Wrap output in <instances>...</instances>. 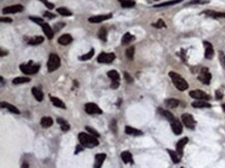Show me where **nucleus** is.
I'll list each match as a JSON object with an SVG mask.
<instances>
[{
	"mask_svg": "<svg viewBox=\"0 0 225 168\" xmlns=\"http://www.w3.org/2000/svg\"><path fill=\"white\" fill-rule=\"evenodd\" d=\"M216 95H217V99H218V100H220L222 97H223V95H222V92H220L219 90H217V92H216Z\"/></svg>",
	"mask_w": 225,
	"mask_h": 168,
	"instance_id": "obj_52",
	"label": "nucleus"
},
{
	"mask_svg": "<svg viewBox=\"0 0 225 168\" xmlns=\"http://www.w3.org/2000/svg\"><path fill=\"white\" fill-rule=\"evenodd\" d=\"M20 70L25 75H33L36 74L39 70V64H34L32 61H29L28 64H23L20 65Z\"/></svg>",
	"mask_w": 225,
	"mask_h": 168,
	"instance_id": "obj_3",
	"label": "nucleus"
},
{
	"mask_svg": "<svg viewBox=\"0 0 225 168\" xmlns=\"http://www.w3.org/2000/svg\"><path fill=\"white\" fill-rule=\"evenodd\" d=\"M189 95L191 98L196 99V100H205V101L210 100V95H207V92H205L203 90H200V89L192 90V92H190Z\"/></svg>",
	"mask_w": 225,
	"mask_h": 168,
	"instance_id": "obj_8",
	"label": "nucleus"
},
{
	"mask_svg": "<svg viewBox=\"0 0 225 168\" xmlns=\"http://www.w3.org/2000/svg\"><path fill=\"white\" fill-rule=\"evenodd\" d=\"M219 60L221 65L225 69V54L223 51H219Z\"/></svg>",
	"mask_w": 225,
	"mask_h": 168,
	"instance_id": "obj_40",
	"label": "nucleus"
},
{
	"mask_svg": "<svg viewBox=\"0 0 225 168\" xmlns=\"http://www.w3.org/2000/svg\"><path fill=\"white\" fill-rule=\"evenodd\" d=\"M133 39H134V36H132V33L127 32V33L123 34V36L121 37V44H123V45H128V44L131 43Z\"/></svg>",
	"mask_w": 225,
	"mask_h": 168,
	"instance_id": "obj_27",
	"label": "nucleus"
},
{
	"mask_svg": "<svg viewBox=\"0 0 225 168\" xmlns=\"http://www.w3.org/2000/svg\"><path fill=\"white\" fill-rule=\"evenodd\" d=\"M64 23H57V24H56V25H54V31L56 32V31H58V30H59V29H61V28L62 27H64Z\"/></svg>",
	"mask_w": 225,
	"mask_h": 168,
	"instance_id": "obj_48",
	"label": "nucleus"
},
{
	"mask_svg": "<svg viewBox=\"0 0 225 168\" xmlns=\"http://www.w3.org/2000/svg\"><path fill=\"white\" fill-rule=\"evenodd\" d=\"M222 109H223V110L225 111V104H223V105H222Z\"/></svg>",
	"mask_w": 225,
	"mask_h": 168,
	"instance_id": "obj_56",
	"label": "nucleus"
},
{
	"mask_svg": "<svg viewBox=\"0 0 225 168\" xmlns=\"http://www.w3.org/2000/svg\"><path fill=\"white\" fill-rule=\"evenodd\" d=\"M44 42V37L43 36H33L28 41V44L32 46H36V45H39Z\"/></svg>",
	"mask_w": 225,
	"mask_h": 168,
	"instance_id": "obj_30",
	"label": "nucleus"
},
{
	"mask_svg": "<svg viewBox=\"0 0 225 168\" xmlns=\"http://www.w3.org/2000/svg\"><path fill=\"white\" fill-rule=\"evenodd\" d=\"M171 129H172L173 133L175 135H180V133L183 132V126L182 123L179 120H174L173 121H171Z\"/></svg>",
	"mask_w": 225,
	"mask_h": 168,
	"instance_id": "obj_15",
	"label": "nucleus"
},
{
	"mask_svg": "<svg viewBox=\"0 0 225 168\" xmlns=\"http://www.w3.org/2000/svg\"><path fill=\"white\" fill-rule=\"evenodd\" d=\"M6 54H8V52H6V51L4 52V50H1V57H2V56H4V55H6Z\"/></svg>",
	"mask_w": 225,
	"mask_h": 168,
	"instance_id": "obj_55",
	"label": "nucleus"
},
{
	"mask_svg": "<svg viewBox=\"0 0 225 168\" xmlns=\"http://www.w3.org/2000/svg\"><path fill=\"white\" fill-rule=\"evenodd\" d=\"M169 76L171 78V80H172L173 84H174V86L179 90H180V92H184V90H186L187 88H188V86H189L188 83H187V81L185 80L180 75L175 73V72H170Z\"/></svg>",
	"mask_w": 225,
	"mask_h": 168,
	"instance_id": "obj_2",
	"label": "nucleus"
},
{
	"mask_svg": "<svg viewBox=\"0 0 225 168\" xmlns=\"http://www.w3.org/2000/svg\"><path fill=\"white\" fill-rule=\"evenodd\" d=\"M208 3V0H192L189 3H187V5H191V4H205Z\"/></svg>",
	"mask_w": 225,
	"mask_h": 168,
	"instance_id": "obj_41",
	"label": "nucleus"
},
{
	"mask_svg": "<svg viewBox=\"0 0 225 168\" xmlns=\"http://www.w3.org/2000/svg\"><path fill=\"white\" fill-rule=\"evenodd\" d=\"M32 95H34V98L36 99V101H39V102H42V101H43L44 95H43V92H42L41 90L39 89V88H36V87H33V88H32Z\"/></svg>",
	"mask_w": 225,
	"mask_h": 168,
	"instance_id": "obj_31",
	"label": "nucleus"
},
{
	"mask_svg": "<svg viewBox=\"0 0 225 168\" xmlns=\"http://www.w3.org/2000/svg\"><path fill=\"white\" fill-rule=\"evenodd\" d=\"M42 28H43V31L47 36V37H48L49 39H52L53 36H54V30L51 28L50 25L47 24V23H43V24H42Z\"/></svg>",
	"mask_w": 225,
	"mask_h": 168,
	"instance_id": "obj_16",
	"label": "nucleus"
},
{
	"mask_svg": "<svg viewBox=\"0 0 225 168\" xmlns=\"http://www.w3.org/2000/svg\"><path fill=\"white\" fill-rule=\"evenodd\" d=\"M80 144L84 148H95V146L99 145V141H98L97 137L90 135L89 133H84L81 132L78 136Z\"/></svg>",
	"mask_w": 225,
	"mask_h": 168,
	"instance_id": "obj_1",
	"label": "nucleus"
},
{
	"mask_svg": "<svg viewBox=\"0 0 225 168\" xmlns=\"http://www.w3.org/2000/svg\"><path fill=\"white\" fill-rule=\"evenodd\" d=\"M72 41H73V37L70 36L69 33L63 34V36H59V39H58V43L63 46H67V45H69V44H71Z\"/></svg>",
	"mask_w": 225,
	"mask_h": 168,
	"instance_id": "obj_18",
	"label": "nucleus"
},
{
	"mask_svg": "<svg viewBox=\"0 0 225 168\" xmlns=\"http://www.w3.org/2000/svg\"><path fill=\"white\" fill-rule=\"evenodd\" d=\"M112 17L111 14H108V15H99V16H93V17H90L88 19L90 23H101L103 21H106Z\"/></svg>",
	"mask_w": 225,
	"mask_h": 168,
	"instance_id": "obj_13",
	"label": "nucleus"
},
{
	"mask_svg": "<svg viewBox=\"0 0 225 168\" xmlns=\"http://www.w3.org/2000/svg\"><path fill=\"white\" fill-rule=\"evenodd\" d=\"M167 151H168V154H169V156H170L171 160L173 161V163H175V164H177V163H180V157L179 156V154H177V151H171V149H167Z\"/></svg>",
	"mask_w": 225,
	"mask_h": 168,
	"instance_id": "obj_29",
	"label": "nucleus"
},
{
	"mask_svg": "<svg viewBox=\"0 0 225 168\" xmlns=\"http://www.w3.org/2000/svg\"><path fill=\"white\" fill-rule=\"evenodd\" d=\"M106 154H97L95 157V165L93 168H101L104 163V161L106 160Z\"/></svg>",
	"mask_w": 225,
	"mask_h": 168,
	"instance_id": "obj_14",
	"label": "nucleus"
},
{
	"mask_svg": "<svg viewBox=\"0 0 225 168\" xmlns=\"http://www.w3.org/2000/svg\"><path fill=\"white\" fill-rule=\"evenodd\" d=\"M83 151V148L78 145V146H77V148H76V151H75V154H78L79 151Z\"/></svg>",
	"mask_w": 225,
	"mask_h": 168,
	"instance_id": "obj_53",
	"label": "nucleus"
},
{
	"mask_svg": "<svg viewBox=\"0 0 225 168\" xmlns=\"http://www.w3.org/2000/svg\"><path fill=\"white\" fill-rule=\"evenodd\" d=\"M118 86H119V81H112L111 88H113V89H116Z\"/></svg>",
	"mask_w": 225,
	"mask_h": 168,
	"instance_id": "obj_50",
	"label": "nucleus"
},
{
	"mask_svg": "<svg viewBox=\"0 0 225 168\" xmlns=\"http://www.w3.org/2000/svg\"><path fill=\"white\" fill-rule=\"evenodd\" d=\"M115 59V54L114 53H101L98 56V61L100 64H110Z\"/></svg>",
	"mask_w": 225,
	"mask_h": 168,
	"instance_id": "obj_7",
	"label": "nucleus"
},
{
	"mask_svg": "<svg viewBox=\"0 0 225 168\" xmlns=\"http://www.w3.org/2000/svg\"><path fill=\"white\" fill-rule=\"evenodd\" d=\"M0 21H1V22H5V23H11L13 20H11V19H9V18H4V17H1V18H0Z\"/></svg>",
	"mask_w": 225,
	"mask_h": 168,
	"instance_id": "obj_51",
	"label": "nucleus"
},
{
	"mask_svg": "<svg viewBox=\"0 0 225 168\" xmlns=\"http://www.w3.org/2000/svg\"><path fill=\"white\" fill-rule=\"evenodd\" d=\"M205 15L208 16L211 18H224L225 19V13H219V11H203Z\"/></svg>",
	"mask_w": 225,
	"mask_h": 168,
	"instance_id": "obj_20",
	"label": "nucleus"
},
{
	"mask_svg": "<svg viewBox=\"0 0 225 168\" xmlns=\"http://www.w3.org/2000/svg\"><path fill=\"white\" fill-rule=\"evenodd\" d=\"M182 120L184 123V125L186 126L189 129H194L196 126V121L194 120V117L189 113H184L182 115Z\"/></svg>",
	"mask_w": 225,
	"mask_h": 168,
	"instance_id": "obj_6",
	"label": "nucleus"
},
{
	"mask_svg": "<svg viewBox=\"0 0 225 168\" xmlns=\"http://www.w3.org/2000/svg\"><path fill=\"white\" fill-rule=\"evenodd\" d=\"M57 123H59L60 129H61L63 132H65V131H69L70 130V125H69V123H67V120H62V118H57Z\"/></svg>",
	"mask_w": 225,
	"mask_h": 168,
	"instance_id": "obj_32",
	"label": "nucleus"
},
{
	"mask_svg": "<svg viewBox=\"0 0 225 168\" xmlns=\"http://www.w3.org/2000/svg\"><path fill=\"white\" fill-rule=\"evenodd\" d=\"M93 54H95V50H93V49H91V50H90L88 53H86V54H84V55H82V56H79L78 59H79V60H81V61L89 60V59H91V57L93 56Z\"/></svg>",
	"mask_w": 225,
	"mask_h": 168,
	"instance_id": "obj_36",
	"label": "nucleus"
},
{
	"mask_svg": "<svg viewBox=\"0 0 225 168\" xmlns=\"http://www.w3.org/2000/svg\"><path fill=\"white\" fill-rule=\"evenodd\" d=\"M188 141H189V139L187 138V137H184V138L179 140V142L177 143V153L179 154L180 157H182L183 154H184V148H185V146L187 145Z\"/></svg>",
	"mask_w": 225,
	"mask_h": 168,
	"instance_id": "obj_11",
	"label": "nucleus"
},
{
	"mask_svg": "<svg viewBox=\"0 0 225 168\" xmlns=\"http://www.w3.org/2000/svg\"><path fill=\"white\" fill-rule=\"evenodd\" d=\"M24 11V8L21 4H15V5H11V6H6V8H3V13L4 14H16V13H21V11Z\"/></svg>",
	"mask_w": 225,
	"mask_h": 168,
	"instance_id": "obj_10",
	"label": "nucleus"
},
{
	"mask_svg": "<svg viewBox=\"0 0 225 168\" xmlns=\"http://www.w3.org/2000/svg\"><path fill=\"white\" fill-rule=\"evenodd\" d=\"M134 53H135V47H133V46L130 47V48H128V49H127V51H126L127 57H128L130 60L134 59Z\"/></svg>",
	"mask_w": 225,
	"mask_h": 168,
	"instance_id": "obj_38",
	"label": "nucleus"
},
{
	"mask_svg": "<svg viewBox=\"0 0 225 168\" xmlns=\"http://www.w3.org/2000/svg\"><path fill=\"white\" fill-rule=\"evenodd\" d=\"M57 13L60 14L61 16H64V17H69V16H72L73 13L70 9H67V8H57Z\"/></svg>",
	"mask_w": 225,
	"mask_h": 168,
	"instance_id": "obj_37",
	"label": "nucleus"
},
{
	"mask_svg": "<svg viewBox=\"0 0 225 168\" xmlns=\"http://www.w3.org/2000/svg\"><path fill=\"white\" fill-rule=\"evenodd\" d=\"M110 129H111L112 132L114 133V134H116L117 133V126H116V120H113L110 123Z\"/></svg>",
	"mask_w": 225,
	"mask_h": 168,
	"instance_id": "obj_44",
	"label": "nucleus"
},
{
	"mask_svg": "<svg viewBox=\"0 0 225 168\" xmlns=\"http://www.w3.org/2000/svg\"><path fill=\"white\" fill-rule=\"evenodd\" d=\"M39 1L43 2V3L45 4V5H46L49 9H53V8H54V4H53V3H50V2H49L48 0H39Z\"/></svg>",
	"mask_w": 225,
	"mask_h": 168,
	"instance_id": "obj_45",
	"label": "nucleus"
},
{
	"mask_svg": "<svg viewBox=\"0 0 225 168\" xmlns=\"http://www.w3.org/2000/svg\"><path fill=\"white\" fill-rule=\"evenodd\" d=\"M28 82H30V78H28V77H17V78H15L13 80V84H15V85L24 84Z\"/></svg>",
	"mask_w": 225,
	"mask_h": 168,
	"instance_id": "obj_28",
	"label": "nucleus"
},
{
	"mask_svg": "<svg viewBox=\"0 0 225 168\" xmlns=\"http://www.w3.org/2000/svg\"><path fill=\"white\" fill-rule=\"evenodd\" d=\"M85 129H86V131H87V132L89 133L90 135H92V136H95V137H99V136H100L99 133H98L95 129H92V128H90V127H85Z\"/></svg>",
	"mask_w": 225,
	"mask_h": 168,
	"instance_id": "obj_42",
	"label": "nucleus"
},
{
	"mask_svg": "<svg viewBox=\"0 0 225 168\" xmlns=\"http://www.w3.org/2000/svg\"><path fill=\"white\" fill-rule=\"evenodd\" d=\"M21 168H29V165H28V163H23L22 166H21Z\"/></svg>",
	"mask_w": 225,
	"mask_h": 168,
	"instance_id": "obj_54",
	"label": "nucleus"
},
{
	"mask_svg": "<svg viewBox=\"0 0 225 168\" xmlns=\"http://www.w3.org/2000/svg\"><path fill=\"white\" fill-rule=\"evenodd\" d=\"M85 111H86V113H88V114L102 113V109H101L97 104H93V103H87V104H85Z\"/></svg>",
	"mask_w": 225,
	"mask_h": 168,
	"instance_id": "obj_9",
	"label": "nucleus"
},
{
	"mask_svg": "<svg viewBox=\"0 0 225 168\" xmlns=\"http://www.w3.org/2000/svg\"><path fill=\"white\" fill-rule=\"evenodd\" d=\"M98 36H99V37L102 39V41H104V42L107 41V30L105 29V27H101L100 28Z\"/></svg>",
	"mask_w": 225,
	"mask_h": 168,
	"instance_id": "obj_39",
	"label": "nucleus"
},
{
	"mask_svg": "<svg viewBox=\"0 0 225 168\" xmlns=\"http://www.w3.org/2000/svg\"><path fill=\"white\" fill-rule=\"evenodd\" d=\"M44 17H47L49 19H53V18H56V16L54 15V14L50 13V11H45V13H44Z\"/></svg>",
	"mask_w": 225,
	"mask_h": 168,
	"instance_id": "obj_49",
	"label": "nucleus"
},
{
	"mask_svg": "<svg viewBox=\"0 0 225 168\" xmlns=\"http://www.w3.org/2000/svg\"><path fill=\"white\" fill-rule=\"evenodd\" d=\"M203 46H205V58H207V59H212L213 56H214V48H213L212 44L205 41L203 42Z\"/></svg>",
	"mask_w": 225,
	"mask_h": 168,
	"instance_id": "obj_12",
	"label": "nucleus"
},
{
	"mask_svg": "<svg viewBox=\"0 0 225 168\" xmlns=\"http://www.w3.org/2000/svg\"><path fill=\"white\" fill-rule=\"evenodd\" d=\"M29 19L31 21H33V22H36V23H37V24H43L44 23V20L42 18H37V17H29Z\"/></svg>",
	"mask_w": 225,
	"mask_h": 168,
	"instance_id": "obj_46",
	"label": "nucleus"
},
{
	"mask_svg": "<svg viewBox=\"0 0 225 168\" xmlns=\"http://www.w3.org/2000/svg\"><path fill=\"white\" fill-rule=\"evenodd\" d=\"M52 125H53V120L50 117V116H44V117H42L41 126L43 128L47 129V128H50Z\"/></svg>",
	"mask_w": 225,
	"mask_h": 168,
	"instance_id": "obj_21",
	"label": "nucleus"
},
{
	"mask_svg": "<svg viewBox=\"0 0 225 168\" xmlns=\"http://www.w3.org/2000/svg\"><path fill=\"white\" fill-rule=\"evenodd\" d=\"M198 79H199V81H201L203 84H207V85L210 84L211 79H212V75L208 72V67H202V69H201L200 73H199V76H198Z\"/></svg>",
	"mask_w": 225,
	"mask_h": 168,
	"instance_id": "obj_5",
	"label": "nucleus"
},
{
	"mask_svg": "<svg viewBox=\"0 0 225 168\" xmlns=\"http://www.w3.org/2000/svg\"><path fill=\"white\" fill-rule=\"evenodd\" d=\"M125 132H126V134L131 135V136H140V135H142V131L135 129V128H133V127H130V126H127L125 129Z\"/></svg>",
	"mask_w": 225,
	"mask_h": 168,
	"instance_id": "obj_19",
	"label": "nucleus"
},
{
	"mask_svg": "<svg viewBox=\"0 0 225 168\" xmlns=\"http://www.w3.org/2000/svg\"><path fill=\"white\" fill-rule=\"evenodd\" d=\"M183 0H172V1H168V2H163V3L160 4H156L155 8H164V6H169V5H173V4H177L180 3Z\"/></svg>",
	"mask_w": 225,
	"mask_h": 168,
	"instance_id": "obj_35",
	"label": "nucleus"
},
{
	"mask_svg": "<svg viewBox=\"0 0 225 168\" xmlns=\"http://www.w3.org/2000/svg\"><path fill=\"white\" fill-rule=\"evenodd\" d=\"M107 76H108L112 81H119V78H120V77H119V74L117 73L115 70L109 71L108 73H107Z\"/></svg>",
	"mask_w": 225,
	"mask_h": 168,
	"instance_id": "obj_33",
	"label": "nucleus"
},
{
	"mask_svg": "<svg viewBox=\"0 0 225 168\" xmlns=\"http://www.w3.org/2000/svg\"><path fill=\"white\" fill-rule=\"evenodd\" d=\"M118 1L120 3V5L125 8L135 6V1H133V0H118Z\"/></svg>",
	"mask_w": 225,
	"mask_h": 168,
	"instance_id": "obj_34",
	"label": "nucleus"
},
{
	"mask_svg": "<svg viewBox=\"0 0 225 168\" xmlns=\"http://www.w3.org/2000/svg\"><path fill=\"white\" fill-rule=\"evenodd\" d=\"M60 67V58L56 54H50L48 60V71L54 72Z\"/></svg>",
	"mask_w": 225,
	"mask_h": 168,
	"instance_id": "obj_4",
	"label": "nucleus"
},
{
	"mask_svg": "<svg viewBox=\"0 0 225 168\" xmlns=\"http://www.w3.org/2000/svg\"><path fill=\"white\" fill-rule=\"evenodd\" d=\"M50 100H51V102H52V104L54 105V106L58 107V108H61V109H65V104L60 99L55 98V97H50Z\"/></svg>",
	"mask_w": 225,
	"mask_h": 168,
	"instance_id": "obj_25",
	"label": "nucleus"
},
{
	"mask_svg": "<svg viewBox=\"0 0 225 168\" xmlns=\"http://www.w3.org/2000/svg\"><path fill=\"white\" fill-rule=\"evenodd\" d=\"M123 76H125V79H126V81H127L128 83H132V82H133L132 77L130 76V74H129V73H127V72H125V73H123Z\"/></svg>",
	"mask_w": 225,
	"mask_h": 168,
	"instance_id": "obj_47",
	"label": "nucleus"
},
{
	"mask_svg": "<svg viewBox=\"0 0 225 168\" xmlns=\"http://www.w3.org/2000/svg\"><path fill=\"white\" fill-rule=\"evenodd\" d=\"M153 26L156 28H163V27H166V24L162 19H160V20H158V22H157L156 24H153Z\"/></svg>",
	"mask_w": 225,
	"mask_h": 168,
	"instance_id": "obj_43",
	"label": "nucleus"
},
{
	"mask_svg": "<svg viewBox=\"0 0 225 168\" xmlns=\"http://www.w3.org/2000/svg\"><path fill=\"white\" fill-rule=\"evenodd\" d=\"M182 168H184V167H182Z\"/></svg>",
	"mask_w": 225,
	"mask_h": 168,
	"instance_id": "obj_57",
	"label": "nucleus"
},
{
	"mask_svg": "<svg viewBox=\"0 0 225 168\" xmlns=\"http://www.w3.org/2000/svg\"><path fill=\"white\" fill-rule=\"evenodd\" d=\"M165 105L168 108H177L180 105V101L177 99H167L165 101Z\"/></svg>",
	"mask_w": 225,
	"mask_h": 168,
	"instance_id": "obj_26",
	"label": "nucleus"
},
{
	"mask_svg": "<svg viewBox=\"0 0 225 168\" xmlns=\"http://www.w3.org/2000/svg\"><path fill=\"white\" fill-rule=\"evenodd\" d=\"M159 113L161 114L162 116H164V117L166 118V120H168L169 121H173L175 120L174 118V115H173L171 112H169V111H167V110H164V109H162V108H159Z\"/></svg>",
	"mask_w": 225,
	"mask_h": 168,
	"instance_id": "obj_24",
	"label": "nucleus"
},
{
	"mask_svg": "<svg viewBox=\"0 0 225 168\" xmlns=\"http://www.w3.org/2000/svg\"><path fill=\"white\" fill-rule=\"evenodd\" d=\"M192 106L194 108H211L212 105L210 103H208L207 101H205V100H198V101L192 103Z\"/></svg>",
	"mask_w": 225,
	"mask_h": 168,
	"instance_id": "obj_17",
	"label": "nucleus"
},
{
	"mask_svg": "<svg viewBox=\"0 0 225 168\" xmlns=\"http://www.w3.org/2000/svg\"><path fill=\"white\" fill-rule=\"evenodd\" d=\"M120 157H121V160L125 163H133V156L130 151H123Z\"/></svg>",
	"mask_w": 225,
	"mask_h": 168,
	"instance_id": "obj_23",
	"label": "nucleus"
},
{
	"mask_svg": "<svg viewBox=\"0 0 225 168\" xmlns=\"http://www.w3.org/2000/svg\"><path fill=\"white\" fill-rule=\"evenodd\" d=\"M1 107L2 108H6L8 109L11 112H13V113H16V114H20V110L17 108L16 106H14V105L9 104V103H5V102H2L1 103Z\"/></svg>",
	"mask_w": 225,
	"mask_h": 168,
	"instance_id": "obj_22",
	"label": "nucleus"
}]
</instances>
